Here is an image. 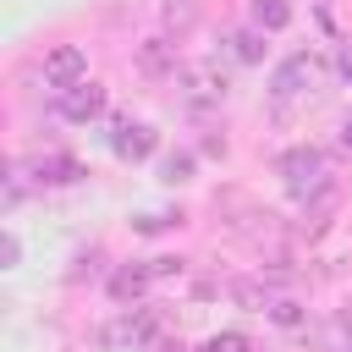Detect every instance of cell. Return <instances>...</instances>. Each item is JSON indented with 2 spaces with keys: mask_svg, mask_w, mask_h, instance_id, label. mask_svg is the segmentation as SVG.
Segmentation results:
<instances>
[{
  "mask_svg": "<svg viewBox=\"0 0 352 352\" xmlns=\"http://www.w3.org/2000/svg\"><path fill=\"white\" fill-rule=\"evenodd\" d=\"M280 182L297 204H314V198H330V165H324V148L314 143H297L280 154Z\"/></svg>",
  "mask_w": 352,
  "mask_h": 352,
  "instance_id": "1",
  "label": "cell"
},
{
  "mask_svg": "<svg viewBox=\"0 0 352 352\" xmlns=\"http://www.w3.org/2000/svg\"><path fill=\"white\" fill-rule=\"evenodd\" d=\"M170 77H176V88H182V99L192 110H209V104H220L231 94V77H226L220 60H182Z\"/></svg>",
  "mask_w": 352,
  "mask_h": 352,
  "instance_id": "2",
  "label": "cell"
},
{
  "mask_svg": "<svg viewBox=\"0 0 352 352\" xmlns=\"http://www.w3.org/2000/svg\"><path fill=\"white\" fill-rule=\"evenodd\" d=\"M324 82V60L319 55H308V50H297V55H286L280 66H275V77H270V88L280 94V99H297V94H314Z\"/></svg>",
  "mask_w": 352,
  "mask_h": 352,
  "instance_id": "3",
  "label": "cell"
},
{
  "mask_svg": "<svg viewBox=\"0 0 352 352\" xmlns=\"http://www.w3.org/2000/svg\"><path fill=\"white\" fill-rule=\"evenodd\" d=\"M148 341H154V314L148 308H126L121 319L104 324V346L110 352H143Z\"/></svg>",
  "mask_w": 352,
  "mask_h": 352,
  "instance_id": "4",
  "label": "cell"
},
{
  "mask_svg": "<svg viewBox=\"0 0 352 352\" xmlns=\"http://www.w3.org/2000/svg\"><path fill=\"white\" fill-rule=\"evenodd\" d=\"M104 104H110V94L99 88V82H72V88H60V116L66 121H77V126H88V121H99L104 116Z\"/></svg>",
  "mask_w": 352,
  "mask_h": 352,
  "instance_id": "5",
  "label": "cell"
},
{
  "mask_svg": "<svg viewBox=\"0 0 352 352\" xmlns=\"http://www.w3.org/2000/svg\"><path fill=\"white\" fill-rule=\"evenodd\" d=\"M88 77V55L77 50V44H55L50 55H44V82L50 88H72V82H82Z\"/></svg>",
  "mask_w": 352,
  "mask_h": 352,
  "instance_id": "6",
  "label": "cell"
},
{
  "mask_svg": "<svg viewBox=\"0 0 352 352\" xmlns=\"http://www.w3.org/2000/svg\"><path fill=\"white\" fill-rule=\"evenodd\" d=\"M154 143H160V138H154L148 121H116V132H110V148H116V160H126V165L148 160Z\"/></svg>",
  "mask_w": 352,
  "mask_h": 352,
  "instance_id": "7",
  "label": "cell"
},
{
  "mask_svg": "<svg viewBox=\"0 0 352 352\" xmlns=\"http://www.w3.org/2000/svg\"><path fill=\"white\" fill-rule=\"evenodd\" d=\"M226 50H231V60H242V66H253V60H264V28H236V33H226Z\"/></svg>",
  "mask_w": 352,
  "mask_h": 352,
  "instance_id": "8",
  "label": "cell"
},
{
  "mask_svg": "<svg viewBox=\"0 0 352 352\" xmlns=\"http://www.w3.org/2000/svg\"><path fill=\"white\" fill-rule=\"evenodd\" d=\"M148 280H154V270H148V264L116 270V280H110V297H116V302H138V297L148 292Z\"/></svg>",
  "mask_w": 352,
  "mask_h": 352,
  "instance_id": "9",
  "label": "cell"
},
{
  "mask_svg": "<svg viewBox=\"0 0 352 352\" xmlns=\"http://www.w3.org/2000/svg\"><path fill=\"white\" fill-rule=\"evenodd\" d=\"M33 176H38V182H77L82 165H77L72 154H38V160H33Z\"/></svg>",
  "mask_w": 352,
  "mask_h": 352,
  "instance_id": "10",
  "label": "cell"
},
{
  "mask_svg": "<svg viewBox=\"0 0 352 352\" xmlns=\"http://www.w3.org/2000/svg\"><path fill=\"white\" fill-rule=\"evenodd\" d=\"M286 22H292V6H286V0H253V28L280 33Z\"/></svg>",
  "mask_w": 352,
  "mask_h": 352,
  "instance_id": "11",
  "label": "cell"
},
{
  "mask_svg": "<svg viewBox=\"0 0 352 352\" xmlns=\"http://www.w3.org/2000/svg\"><path fill=\"white\" fill-rule=\"evenodd\" d=\"M204 352H253V341H248L242 330H220V336H209Z\"/></svg>",
  "mask_w": 352,
  "mask_h": 352,
  "instance_id": "12",
  "label": "cell"
},
{
  "mask_svg": "<svg viewBox=\"0 0 352 352\" xmlns=\"http://www.w3.org/2000/svg\"><path fill=\"white\" fill-rule=\"evenodd\" d=\"M275 324H302V308L292 302V297H270V308H264Z\"/></svg>",
  "mask_w": 352,
  "mask_h": 352,
  "instance_id": "13",
  "label": "cell"
},
{
  "mask_svg": "<svg viewBox=\"0 0 352 352\" xmlns=\"http://www.w3.org/2000/svg\"><path fill=\"white\" fill-rule=\"evenodd\" d=\"M187 176H192V154H170V160H165V182H170V187H182Z\"/></svg>",
  "mask_w": 352,
  "mask_h": 352,
  "instance_id": "14",
  "label": "cell"
},
{
  "mask_svg": "<svg viewBox=\"0 0 352 352\" xmlns=\"http://www.w3.org/2000/svg\"><path fill=\"white\" fill-rule=\"evenodd\" d=\"M143 72H165V38H148L143 44Z\"/></svg>",
  "mask_w": 352,
  "mask_h": 352,
  "instance_id": "15",
  "label": "cell"
},
{
  "mask_svg": "<svg viewBox=\"0 0 352 352\" xmlns=\"http://www.w3.org/2000/svg\"><path fill=\"white\" fill-rule=\"evenodd\" d=\"M148 270H154V280H160V275H182V258H154Z\"/></svg>",
  "mask_w": 352,
  "mask_h": 352,
  "instance_id": "16",
  "label": "cell"
},
{
  "mask_svg": "<svg viewBox=\"0 0 352 352\" xmlns=\"http://www.w3.org/2000/svg\"><path fill=\"white\" fill-rule=\"evenodd\" d=\"M336 72H341V77H352V44H341V50H336Z\"/></svg>",
  "mask_w": 352,
  "mask_h": 352,
  "instance_id": "17",
  "label": "cell"
},
{
  "mask_svg": "<svg viewBox=\"0 0 352 352\" xmlns=\"http://www.w3.org/2000/svg\"><path fill=\"white\" fill-rule=\"evenodd\" d=\"M336 143H341V154H346V160H352V116H346V121H341V138H336Z\"/></svg>",
  "mask_w": 352,
  "mask_h": 352,
  "instance_id": "18",
  "label": "cell"
},
{
  "mask_svg": "<svg viewBox=\"0 0 352 352\" xmlns=\"http://www.w3.org/2000/svg\"><path fill=\"white\" fill-rule=\"evenodd\" d=\"M160 352H182V346H160Z\"/></svg>",
  "mask_w": 352,
  "mask_h": 352,
  "instance_id": "19",
  "label": "cell"
}]
</instances>
